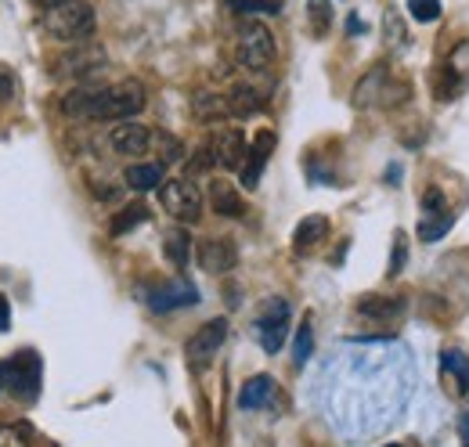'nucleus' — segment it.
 Returning <instances> with one entry per match:
<instances>
[{
	"mask_svg": "<svg viewBox=\"0 0 469 447\" xmlns=\"http://www.w3.org/2000/svg\"><path fill=\"white\" fill-rule=\"evenodd\" d=\"M415 393V361L394 339L343 343L311 386L318 415L347 440H368L394 425Z\"/></svg>",
	"mask_w": 469,
	"mask_h": 447,
	"instance_id": "nucleus-1",
	"label": "nucleus"
},
{
	"mask_svg": "<svg viewBox=\"0 0 469 447\" xmlns=\"http://www.w3.org/2000/svg\"><path fill=\"white\" fill-rule=\"evenodd\" d=\"M44 30L62 40V44H84L94 37L98 30V15L87 0H62V4H51L44 15Z\"/></svg>",
	"mask_w": 469,
	"mask_h": 447,
	"instance_id": "nucleus-2",
	"label": "nucleus"
},
{
	"mask_svg": "<svg viewBox=\"0 0 469 447\" xmlns=\"http://www.w3.org/2000/svg\"><path fill=\"white\" fill-rule=\"evenodd\" d=\"M40 375H44V364L33 350H22L8 361H0V386L12 390L19 400H37L40 397Z\"/></svg>",
	"mask_w": 469,
	"mask_h": 447,
	"instance_id": "nucleus-3",
	"label": "nucleus"
},
{
	"mask_svg": "<svg viewBox=\"0 0 469 447\" xmlns=\"http://www.w3.org/2000/svg\"><path fill=\"white\" fill-rule=\"evenodd\" d=\"M234 58L250 73H264L275 62V37L264 22H246L239 40H234Z\"/></svg>",
	"mask_w": 469,
	"mask_h": 447,
	"instance_id": "nucleus-4",
	"label": "nucleus"
},
{
	"mask_svg": "<svg viewBox=\"0 0 469 447\" xmlns=\"http://www.w3.org/2000/svg\"><path fill=\"white\" fill-rule=\"evenodd\" d=\"M159 202H163V209H166L177 224H195V220L202 216V191L195 188L191 177L163 180V188H159Z\"/></svg>",
	"mask_w": 469,
	"mask_h": 447,
	"instance_id": "nucleus-5",
	"label": "nucleus"
},
{
	"mask_svg": "<svg viewBox=\"0 0 469 447\" xmlns=\"http://www.w3.org/2000/svg\"><path fill=\"white\" fill-rule=\"evenodd\" d=\"M289 318H293V311H289V303H286L282 296H271V300L261 303L253 329H257V339H261V346H264L268 354H279V350L286 346Z\"/></svg>",
	"mask_w": 469,
	"mask_h": 447,
	"instance_id": "nucleus-6",
	"label": "nucleus"
},
{
	"mask_svg": "<svg viewBox=\"0 0 469 447\" xmlns=\"http://www.w3.org/2000/svg\"><path fill=\"white\" fill-rule=\"evenodd\" d=\"M224 336H227V321H224V318H213V321H206L202 329H195L191 339L184 343V357H188V364H191L195 372L209 368L213 357H217V350L224 346Z\"/></svg>",
	"mask_w": 469,
	"mask_h": 447,
	"instance_id": "nucleus-7",
	"label": "nucleus"
},
{
	"mask_svg": "<svg viewBox=\"0 0 469 447\" xmlns=\"http://www.w3.org/2000/svg\"><path fill=\"white\" fill-rule=\"evenodd\" d=\"M141 109H145V87L134 80L105 87V94H102V119H130Z\"/></svg>",
	"mask_w": 469,
	"mask_h": 447,
	"instance_id": "nucleus-8",
	"label": "nucleus"
},
{
	"mask_svg": "<svg viewBox=\"0 0 469 447\" xmlns=\"http://www.w3.org/2000/svg\"><path fill=\"white\" fill-rule=\"evenodd\" d=\"M465 80H469V44H458L447 55V62L437 69V98L440 101L458 98L462 87H465Z\"/></svg>",
	"mask_w": 469,
	"mask_h": 447,
	"instance_id": "nucleus-9",
	"label": "nucleus"
},
{
	"mask_svg": "<svg viewBox=\"0 0 469 447\" xmlns=\"http://www.w3.org/2000/svg\"><path fill=\"white\" fill-rule=\"evenodd\" d=\"M209 145H213L217 166H224V170H243V162H246V155H250L246 134H243L239 127H224Z\"/></svg>",
	"mask_w": 469,
	"mask_h": 447,
	"instance_id": "nucleus-10",
	"label": "nucleus"
},
{
	"mask_svg": "<svg viewBox=\"0 0 469 447\" xmlns=\"http://www.w3.org/2000/svg\"><path fill=\"white\" fill-rule=\"evenodd\" d=\"M105 69V51L102 48H87V51H73L66 58L55 62V76L58 80H87L94 73Z\"/></svg>",
	"mask_w": 469,
	"mask_h": 447,
	"instance_id": "nucleus-11",
	"label": "nucleus"
},
{
	"mask_svg": "<svg viewBox=\"0 0 469 447\" xmlns=\"http://www.w3.org/2000/svg\"><path fill=\"white\" fill-rule=\"evenodd\" d=\"M109 145H112V152L137 159V155H145V152L152 148V130H148V127H141V123H134V119H123V123H116V127H112Z\"/></svg>",
	"mask_w": 469,
	"mask_h": 447,
	"instance_id": "nucleus-12",
	"label": "nucleus"
},
{
	"mask_svg": "<svg viewBox=\"0 0 469 447\" xmlns=\"http://www.w3.org/2000/svg\"><path fill=\"white\" fill-rule=\"evenodd\" d=\"M199 267L206 275H227L234 264H239V250H234L227 239H206L199 242Z\"/></svg>",
	"mask_w": 469,
	"mask_h": 447,
	"instance_id": "nucleus-13",
	"label": "nucleus"
},
{
	"mask_svg": "<svg viewBox=\"0 0 469 447\" xmlns=\"http://www.w3.org/2000/svg\"><path fill=\"white\" fill-rule=\"evenodd\" d=\"M102 94H105V87H91V83L73 87L62 98V112L69 119H102Z\"/></svg>",
	"mask_w": 469,
	"mask_h": 447,
	"instance_id": "nucleus-14",
	"label": "nucleus"
},
{
	"mask_svg": "<svg viewBox=\"0 0 469 447\" xmlns=\"http://www.w3.org/2000/svg\"><path fill=\"white\" fill-rule=\"evenodd\" d=\"M271 152H275V134H271V130H261V134L253 137V145H250L246 162H243V188H250V191H253V188L261 184V173H264V166H268Z\"/></svg>",
	"mask_w": 469,
	"mask_h": 447,
	"instance_id": "nucleus-15",
	"label": "nucleus"
},
{
	"mask_svg": "<svg viewBox=\"0 0 469 447\" xmlns=\"http://www.w3.org/2000/svg\"><path fill=\"white\" fill-rule=\"evenodd\" d=\"M191 303H199V289H195L191 282H170V285H163V289H155V293L148 296V307H152L155 314L181 311V307H191Z\"/></svg>",
	"mask_w": 469,
	"mask_h": 447,
	"instance_id": "nucleus-16",
	"label": "nucleus"
},
{
	"mask_svg": "<svg viewBox=\"0 0 469 447\" xmlns=\"http://www.w3.org/2000/svg\"><path fill=\"white\" fill-rule=\"evenodd\" d=\"M386 87H390V73L386 66H376L372 73H365L358 80V91H354V105L358 109H372V105H383L386 98Z\"/></svg>",
	"mask_w": 469,
	"mask_h": 447,
	"instance_id": "nucleus-17",
	"label": "nucleus"
},
{
	"mask_svg": "<svg viewBox=\"0 0 469 447\" xmlns=\"http://www.w3.org/2000/svg\"><path fill=\"white\" fill-rule=\"evenodd\" d=\"M264 105H268V91H261L253 83H234L227 91V109H231V116H239V119L261 112Z\"/></svg>",
	"mask_w": 469,
	"mask_h": 447,
	"instance_id": "nucleus-18",
	"label": "nucleus"
},
{
	"mask_svg": "<svg viewBox=\"0 0 469 447\" xmlns=\"http://www.w3.org/2000/svg\"><path fill=\"white\" fill-rule=\"evenodd\" d=\"M191 112H195V119H199V123H217V119H227V116H231V109H227V94L202 87V91H195V98H191Z\"/></svg>",
	"mask_w": 469,
	"mask_h": 447,
	"instance_id": "nucleus-19",
	"label": "nucleus"
},
{
	"mask_svg": "<svg viewBox=\"0 0 469 447\" xmlns=\"http://www.w3.org/2000/svg\"><path fill=\"white\" fill-rule=\"evenodd\" d=\"M358 314L361 318H368V321H397L401 314H404V300L397 296H365V300H358Z\"/></svg>",
	"mask_w": 469,
	"mask_h": 447,
	"instance_id": "nucleus-20",
	"label": "nucleus"
},
{
	"mask_svg": "<svg viewBox=\"0 0 469 447\" xmlns=\"http://www.w3.org/2000/svg\"><path fill=\"white\" fill-rule=\"evenodd\" d=\"M209 202H213V213H220V216H243L246 213V202H243V195L234 191L227 180H209Z\"/></svg>",
	"mask_w": 469,
	"mask_h": 447,
	"instance_id": "nucleus-21",
	"label": "nucleus"
},
{
	"mask_svg": "<svg viewBox=\"0 0 469 447\" xmlns=\"http://www.w3.org/2000/svg\"><path fill=\"white\" fill-rule=\"evenodd\" d=\"M325 235H329V216H322V213H314V216H304V220L296 224L293 250H296V253H307V250H314V246H318Z\"/></svg>",
	"mask_w": 469,
	"mask_h": 447,
	"instance_id": "nucleus-22",
	"label": "nucleus"
},
{
	"mask_svg": "<svg viewBox=\"0 0 469 447\" xmlns=\"http://www.w3.org/2000/svg\"><path fill=\"white\" fill-rule=\"evenodd\" d=\"M271 397H275L271 375H253V379L243 386V393H239V408H243V411H257V408L271 404Z\"/></svg>",
	"mask_w": 469,
	"mask_h": 447,
	"instance_id": "nucleus-23",
	"label": "nucleus"
},
{
	"mask_svg": "<svg viewBox=\"0 0 469 447\" xmlns=\"http://www.w3.org/2000/svg\"><path fill=\"white\" fill-rule=\"evenodd\" d=\"M163 253H166V260H170L177 271H184V267L191 264V239H188V232H184V228H170V232L163 235Z\"/></svg>",
	"mask_w": 469,
	"mask_h": 447,
	"instance_id": "nucleus-24",
	"label": "nucleus"
},
{
	"mask_svg": "<svg viewBox=\"0 0 469 447\" xmlns=\"http://www.w3.org/2000/svg\"><path fill=\"white\" fill-rule=\"evenodd\" d=\"M127 188L134 191H152V188H163V162H134L127 173H123Z\"/></svg>",
	"mask_w": 469,
	"mask_h": 447,
	"instance_id": "nucleus-25",
	"label": "nucleus"
},
{
	"mask_svg": "<svg viewBox=\"0 0 469 447\" xmlns=\"http://www.w3.org/2000/svg\"><path fill=\"white\" fill-rule=\"evenodd\" d=\"M440 368H444V375L455 382L458 393H469V357H465L462 350H444V354H440Z\"/></svg>",
	"mask_w": 469,
	"mask_h": 447,
	"instance_id": "nucleus-26",
	"label": "nucleus"
},
{
	"mask_svg": "<svg viewBox=\"0 0 469 447\" xmlns=\"http://www.w3.org/2000/svg\"><path fill=\"white\" fill-rule=\"evenodd\" d=\"M148 220V206L145 202H130L127 209H119L112 220H109V232L119 239V235H127V232H134L137 224H145Z\"/></svg>",
	"mask_w": 469,
	"mask_h": 447,
	"instance_id": "nucleus-27",
	"label": "nucleus"
},
{
	"mask_svg": "<svg viewBox=\"0 0 469 447\" xmlns=\"http://www.w3.org/2000/svg\"><path fill=\"white\" fill-rule=\"evenodd\" d=\"M451 213H426L422 220H419V239L422 242H437V239H444V232L451 228Z\"/></svg>",
	"mask_w": 469,
	"mask_h": 447,
	"instance_id": "nucleus-28",
	"label": "nucleus"
},
{
	"mask_svg": "<svg viewBox=\"0 0 469 447\" xmlns=\"http://www.w3.org/2000/svg\"><path fill=\"white\" fill-rule=\"evenodd\" d=\"M227 8L239 15H279L282 0H227Z\"/></svg>",
	"mask_w": 469,
	"mask_h": 447,
	"instance_id": "nucleus-29",
	"label": "nucleus"
},
{
	"mask_svg": "<svg viewBox=\"0 0 469 447\" xmlns=\"http://www.w3.org/2000/svg\"><path fill=\"white\" fill-rule=\"evenodd\" d=\"M311 354H314V329H311V321H304L296 329V339H293V364L304 368Z\"/></svg>",
	"mask_w": 469,
	"mask_h": 447,
	"instance_id": "nucleus-30",
	"label": "nucleus"
},
{
	"mask_svg": "<svg viewBox=\"0 0 469 447\" xmlns=\"http://www.w3.org/2000/svg\"><path fill=\"white\" fill-rule=\"evenodd\" d=\"M307 19H311L314 37H325L329 22H332V4H329V0H307Z\"/></svg>",
	"mask_w": 469,
	"mask_h": 447,
	"instance_id": "nucleus-31",
	"label": "nucleus"
},
{
	"mask_svg": "<svg viewBox=\"0 0 469 447\" xmlns=\"http://www.w3.org/2000/svg\"><path fill=\"white\" fill-rule=\"evenodd\" d=\"M152 145L159 148V162H163V166H166V162H177V159L184 155L181 141H177L173 134H166V130H155V134H152Z\"/></svg>",
	"mask_w": 469,
	"mask_h": 447,
	"instance_id": "nucleus-32",
	"label": "nucleus"
},
{
	"mask_svg": "<svg viewBox=\"0 0 469 447\" xmlns=\"http://www.w3.org/2000/svg\"><path fill=\"white\" fill-rule=\"evenodd\" d=\"M408 12L415 22H437L440 19V0H408Z\"/></svg>",
	"mask_w": 469,
	"mask_h": 447,
	"instance_id": "nucleus-33",
	"label": "nucleus"
},
{
	"mask_svg": "<svg viewBox=\"0 0 469 447\" xmlns=\"http://www.w3.org/2000/svg\"><path fill=\"white\" fill-rule=\"evenodd\" d=\"M0 447H33L30 425H0Z\"/></svg>",
	"mask_w": 469,
	"mask_h": 447,
	"instance_id": "nucleus-34",
	"label": "nucleus"
},
{
	"mask_svg": "<svg viewBox=\"0 0 469 447\" xmlns=\"http://www.w3.org/2000/svg\"><path fill=\"white\" fill-rule=\"evenodd\" d=\"M404 257H408V242H404V235L397 232V235H394V253H390V267H386V278H397V275L404 271Z\"/></svg>",
	"mask_w": 469,
	"mask_h": 447,
	"instance_id": "nucleus-35",
	"label": "nucleus"
},
{
	"mask_svg": "<svg viewBox=\"0 0 469 447\" xmlns=\"http://www.w3.org/2000/svg\"><path fill=\"white\" fill-rule=\"evenodd\" d=\"M209 166H217V155H213V145H202V148L188 159V166H184V170L195 177V173H202V170H209Z\"/></svg>",
	"mask_w": 469,
	"mask_h": 447,
	"instance_id": "nucleus-36",
	"label": "nucleus"
},
{
	"mask_svg": "<svg viewBox=\"0 0 469 447\" xmlns=\"http://www.w3.org/2000/svg\"><path fill=\"white\" fill-rule=\"evenodd\" d=\"M383 26H386V40H390V44H401V40H404V22H401L397 12H386V15H383Z\"/></svg>",
	"mask_w": 469,
	"mask_h": 447,
	"instance_id": "nucleus-37",
	"label": "nucleus"
},
{
	"mask_svg": "<svg viewBox=\"0 0 469 447\" xmlns=\"http://www.w3.org/2000/svg\"><path fill=\"white\" fill-rule=\"evenodd\" d=\"M422 209H426V213H451V209L444 206V191H440V188H426V195H422Z\"/></svg>",
	"mask_w": 469,
	"mask_h": 447,
	"instance_id": "nucleus-38",
	"label": "nucleus"
},
{
	"mask_svg": "<svg viewBox=\"0 0 469 447\" xmlns=\"http://www.w3.org/2000/svg\"><path fill=\"white\" fill-rule=\"evenodd\" d=\"M12 98H15V80L0 73V105H4V101H12Z\"/></svg>",
	"mask_w": 469,
	"mask_h": 447,
	"instance_id": "nucleus-39",
	"label": "nucleus"
},
{
	"mask_svg": "<svg viewBox=\"0 0 469 447\" xmlns=\"http://www.w3.org/2000/svg\"><path fill=\"white\" fill-rule=\"evenodd\" d=\"M12 329V307H8V300L0 296V332H8Z\"/></svg>",
	"mask_w": 469,
	"mask_h": 447,
	"instance_id": "nucleus-40",
	"label": "nucleus"
},
{
	"mask_svg": "<svg viewBox=\"0 0 469 447\" xmlns=\"http://www.w3.org/2000/svg\"><path fill=\"white\" fill-rule=\"evenodd\" d=\"M458 433H462V447H469V408H465L462 418H458Z\"/></svg>",
	"mask_w": 469,
	"mask_h": 447,
	"instance_id": "nucleus-41",
	"label": "nucleus"
},
{
	"mask_svg": "<svg viewBox=\"0 0 469 447\" xmlns=\"http://www.w3.org/2000/svg\"><path fill=\"white\" fill-rule=\"evenodd\" d=\"M347 33H350V37H361V33H365V22H361L358 15H350V19H347Z\"/></svg>",
	"mask_w": 469,
	"mask_h": 447,
	"instance_id": "nucleus-42",
	"label": "nucleus"
},
{
	"mask_svg": "<svg viewBox=\"0 0 469 447\" xmlns=\"http://www.w3.org/2000/svg\"><path fill=\"white\" fill-rule=\"evenodd\" d=\"M386 447H401V443H386Z\"/></svg>",
	"mask_w": 469,
	"mask_h": 447,
	"instance_id": "nucleus-43",
	"label": "nucleus"
},
{
	"mask_svg": "<svg viewBox=\"0 0 469 447\" xmlns=\"http://www.w3.org/2000/svg\"><path fill=\"white\" fill-rule=\"evenodd\" d=\"M0 390H4V386H0Z\"/></svg>",
	"mask_w": 469,
	"mask_h": 447,
	"instance_id": "nucleus-44",
	"label": "nucleus"
}]
</instances>
